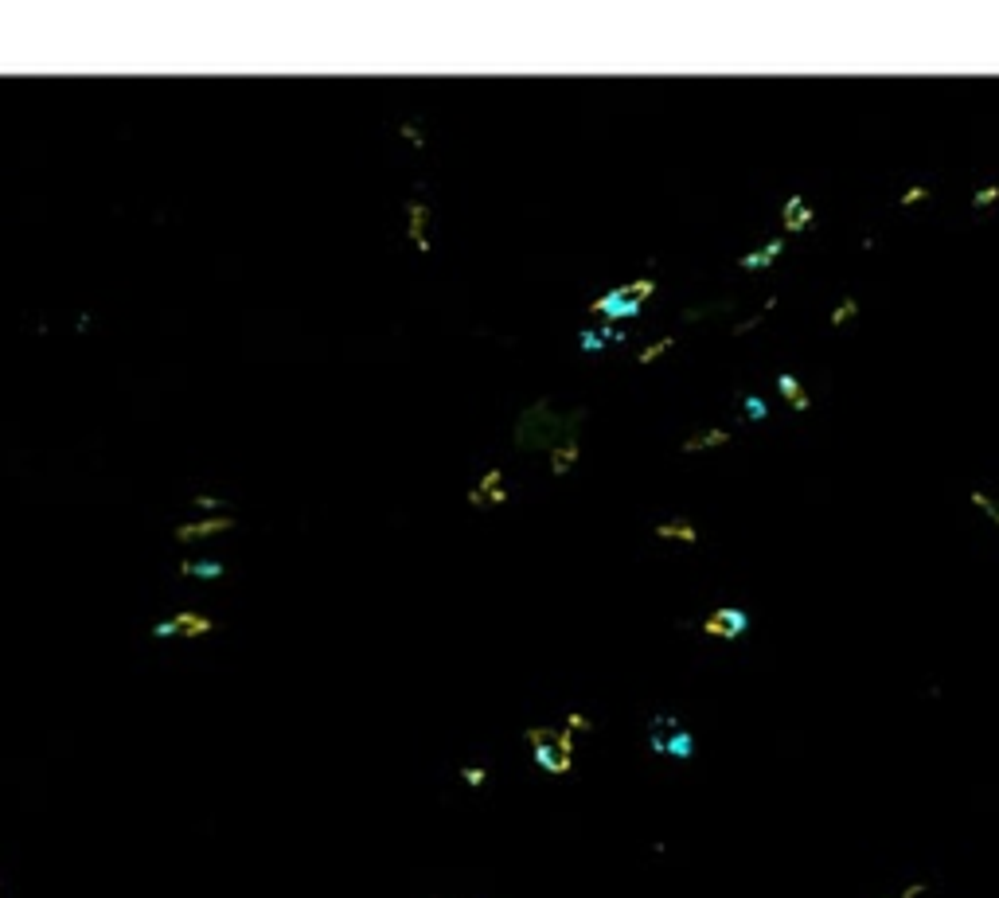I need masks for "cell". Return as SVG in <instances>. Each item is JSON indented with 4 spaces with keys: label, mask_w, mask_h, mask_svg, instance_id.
Masks as SVG:
<instances>
[{
    "label": "cell",
    "mask_w": 999,
    "mask_h": 898,
    "mask_svg": "<svg viewBox=\"0 0 999 898\" xmlns=\"http://www.w3.org/2000/svg\"><path fill=\"white\" fill-rule=\"evenodd\" d=\"M191 500H196V508H203L207 516H223V512H227V500L215 496V493H196Z\"/></svg>",
    "instance_id": "25"
},
{
    "label": "cell",
    "mask_w": 999,
    "mask_h": 898,
    "mask_svg": "<svg viewBox=\"0 0 999 898\" xmlns=\"http://www.w3.org/2000/svg\"><path fill=\"white\" fill-rule=\"evenodd\" d=\"M999 199V184H984L980 191H976L972 196V211H984V208H992V203Z\"/></svg>",
    "instance_id": "28"
},
{
    "label": "cell",
    "mask_w": 999,
    "mask_h": 898,
    "mask_svg": "<svg viewBox=\"0 0 999 898\" xmlns=\"http://www.w3.org/2000/svg\"><path fill=\"white\" fill-rule=\"evenodd\" d=\"M855 317H859V297H843V301L828 313V328H843L847 320H855Z\"/></svg>",
    "instance_id": "21"
},
{
    "label": "cell",
    "mask_w": 999,
    "mask_h": 898,
    "mask_svg": "<svg viewBox=\"0 0 999 898\" xmlns=\"http://www.w3.org/2000/svg\"><path fill=\"white\" fill-rule=\"evenodd\" d=\"M566 731H571V734H578V731L589 734V731H594V723H589L582 711H571V715H566Z\"/></svg>",
    "instance_id": "29"
},
{
    "label": "cell",
    "mask_w": 999,
    "mask_h": 898,
    "mask_svg": "<svg viewBox=\"0 0 999 898\" xmlns=\"http://www.w3.org/2000/svg\"><path fill=\"white\" fill-rule=\"evenodd\" d=\"M180 574H184V579H196V582H219L223 574H227V566L215 563V559H188V563H180Z\"/></svg>",
    "instance_id": "17"
},
{
    "label": "cell",
    "mask_w": 999,
    "mask_h": 898,
    "mask_svg": "<svg viewBox=\"0 0 999 898\" xmlns=\"http://www.w3.org/2000/svg\"><path fill=\"white\" fill-rule=\"evenodd\" d=\"M234 528V516L223 512V516H203V520H184L176 523V543H199V539H211V536H223V531Z\"/></svg>",
    "instance_id": "7"
},
{
    "label": "cell",
    "mask_w": 999,
    "mask_h": 898,
    "mask_svg": "<svg viewBox=\"0 0 999 898\" xmlns=\"http://www.w3.org/2000/svg\"><path fill=\"white\" fill-rule=\"evenodd\" d=\"M399 137H402V141H411L414 148H426V130H422L418 122H402V125H399Z\"/></svg>",
    "instance_id": "27"
},
{
    "label": "cell",
    "mask_w": 999,
    "mask_h": 898,
    "mask_svg": "<svg viewBox=\"0 0 999 898\" xmlns=\"http://www.w3.org/2000/svg\"><path fill=\"white\" fill-rule=\"evenodd\" d=\"M781 254H785V239H769L766 247H758V250H749V254H738L734 266H738V270H746V274H758V270H769V266L777 262Z\"/></svg>",
    "instance_id": "13"
},
{
    "label": "cell",
    "mask_w": 999,
    "mask_h": 898,
    "mask_svg": "<svg viewBox=\"0 0 999 898\" xmlns=\"http://www.w3.org/2000/svg\"><path fill=\"white\" fill-rule=\"evenodd\" d=\"M629 333L625 328H617V325H605V320H601L597 328H582V333H578V348L586 352V356H597V352H605L609 344H621V340H625Z\"/></svg>",
    "instance_id": "10"
},
{
    "label": "cell",
    "mask_w": 999,
    "mask_h": 898,
    "mask_svg": "<svg viewBox=\"0 0 999 898\" xmlns=\"http://www.w3.org/2000/svg\"><path fill=\"white\" fill-rule=\"evenodd\" d=\"M746 629H749V614L742 606H718L703 617V637H715V640H738L746 637Z\"/></svg>",
    "instance_id": "4"
},
{
    "label": "cell",
    "mask_w": 999,
    "mask_h": 898,
    "mask_svg": "<svg viewBox=\"0 0 999 898\" xmlns=\"http://www.w3.org/2000/svg\"><path fill=\"white\" fill-rule=\"evenodd\" d=\"M742 406H746V419L749 422H766L769 419V402L761 399V394H746Z\"/></svg>",
    "instance_id": "24"
},
{
    "label": "cell",
    "mask_w": 999,
    "mask_h": 898,
    "mask_svg": "<svg viewBox=\"0 0 999 898\" xmlns=\"http://www.w3.org/2000/svg\"><path fill=\"white\" fill-rule=\"evenodd\" d=\"M664 758H675V762H691L695 758V734L687 731V726H680V731L668 739V746H664Z\"/></svg>",
    "instance_id": "18"
},
{
    "label": "cell",
    "mask_w": 999,
    "mask_h": 898,
    "mask_svg": "<svg viewBox=\"0 0 999 898\" xmlns=\"http://www.w3.org/2000/svg\"><path fill=\"white\" fill-rule=\"evenodd\" d=\"M773 309H777V297H766V305H761V309H758V313H754V317H746V320H738V325H734V336H746V333H749V328H758V325H766V317L773 313Z\"/></svg>",
    "instance_id": "23"
},
{
    "label": "cell",
    "mask_w": 999,
    "mask_h": 898,
    "mask_svg": "<svg viewBox=\"0 0 999 898\" xmlns=\"http://www.w3.org/2000/svg\"><path fill=\"white\" fill-rule=\"evenodd\" d=\"M715 313H734V297H718V301H703V305H687L683 320H703Z\"/></svg>",
    "instance_id": "19"
},
{
    "label": "cell",
    "mask_w": 999,
    "mask_h": 898,
    "mask_svg": "<svg viewBox=\"0 0 999 898\" xmlns=\"http://www.w3.org/2000/svg\"><path fill=\"white\" fill-rule=\"evenodd\" d=\"M929 196H933V191H929L926 184H910V188L898 196V208H914V203H926Z\"/></svg>",
    "instance_id": "26"
},
{
    "label": "cell",
    "mask_w": 999,
    "mask_h": 898,
    "mask_svg": "<svg viewBox=\"0 0 999 898\" xmlns=\"http://www.w3.org/2000/svg\"><path fill=\"white\" fill-rule=\"evenodd\" d=\"M777 391H781V399H785L792 411H812V394L804 391V383H800L797 376L781 371V376H777Z\"/></svg>",
    "instance_id": "16"
},
{
    "label": "cell",
    "mask_w": 999,
    "mask_h": 898,
    "mask_svg": "<svg viewBox=\"0 0 999 898\" xmlns=\"http://www.w3.org/2000/svg\"><path fill=\"white\" fill-rule=\"evenodd\" d=\"M429 227H434V208L426 199H411L406 203V239L414 242L418 254H429L434 242H429Z\"/></svg>",
    "instance_id": "5"
},
{
    "label": "cell",
    "mask_w": 999,
    "mask_h": 898,
    "mask_svg": "<svg viewBox=\"0 0 999 898\" xmlns=\"http://www.w3.org/2000/svg\"><path fill=\"white\" fill-rule=\"evenodd\" d=\"M734 442V430L730 426H707V430H695L680 442V453H703V449H718Z\"/></svg>",
    "instance_id": "11"
},
{
    "label": "cell",
    "mask_w": 999,
    "mask_h": 898,
    "mask_svg": "<svg viewBox=\"0 0 999 898\" xmlns=\"http://www.w3.org/2000/svg\"><path fill=\"white\" fill-rule=\"evenodd\" d=\"M816 223V211L809 208V199L800 196V191H792V196L781 203V227H785L789 234H800V231H812Z\"/></svg>",
    "instance_id": "9"
},
{
    "label": "cell",
    "mask_w": 999,
    "mask_h": 898,
    "mask_svg": "<svg viewBox=\"0 0 999 898\" xmlns=\"http://www.w3.org/2000/svg\"><path fill=\"white\" fill-rule=\"evenodd\" d=\"M969 500H972V508H976V512H984V516L999 528V500H995L992 493H984V488H972Z\"/></svg>",
    "instance_id": "22"
},
{
    "label": "cell",
    "mask_w": 999,
    "mask_h": 898,
    "mask_svg": "<svg viewBox=\"0 0 999 898\" xmlns=\"http://www.w3.org/2000/svg\"><path fill=\"white\" fill-rule=\"evenodd\" d=\"M652 536L664 539V543H687V547H695V543L703 539V531L695 528L691 520H660L656 528H652Z\"/></svg>",
    "instance_id": "14"
},
{
    "label": "cell",
    "mask_w": 999,
    "mask_h": 898,
    "mask_svg": "<svg viewBox=\"0 0 999 898\" xmlns=\"http://www.w3.org/2000/svg\"><path fill=\"white\" fill-rule=\"evenodd\" d=\"M586 419H589L586 406H578V411H571V414H558V411H551L546 399H535L528 411L520 414V422H515V445L520 449H551L558 437H571Z\"/></svg>",
    "instance_id": "1"
},
{
    "label": "cell",
    "mask_w": 999,
    "mask_h": 898,
    "mask_svg": "<svg viewBox=\"0 0 999 898\" xmlns=\"http://www.w3.org/2000/svg\"><path fill=\"white\" fill-rule=\"evenodd\" d=\"M461 777H465L472 789H480V785L488 782V769H485V766H465V769H461Z\"/></svg>",
    "instance_id": "30"
},
{
    "label": "cell",
    "mask_w": 999,
    "mask_h": 898,
    "mask_svg": "<svg viewBox=\"0 0 999 898\" xmlns=\"http://www.w3.org/2000/svg\"><path fill=\"white\" fill-rule=\"evenodd\" d=\"M672 348H675V340H672V336H660V340H652V344H644V348L637 352V363H640V368H648V363H656L660 356H668Z\"/></svg>",
    "instance_id": "20"
},
{
    "label": "cell",
    "mask_w": 999,
    "mask_h": 898,
    "mask_svg": "<svg viewBox=\"0 0 999 898\" xmlns=\"http://www.w3.org/2000/svg\"><path fill=\"white\" fill-rule=\"evenodd\" d=\"M523 739L531 742V758L535 766L546 769V774H571L574 769V734L571 731H555V726H528Z\"/></svg>",
    "instance_id": "3"
},
{
    "label": "cell",
    "mask_w": 999,
    "mask_h": 898,
    "mask_svg": "<svg viewBox=\"0 0 999 898\" xmlns=\"http://www.w3.org/2000/svg\"><path fill=\"white\" fill-rule=\"evenodd\" d=\"M469 504L472 508H500L508 504V485H504V469H488L480 477V485L469 488Z\"/></svg>",
    "instance_id": "8"
},
{
    "label": "cell",
    "mask_w": 999,
    "mask_h": 898,
    "mask_svg": "<svg viewBox=\"0 0 999 898\" xmlns=\"http://www.w3.org/2000/svg\"><path fill=\"white\" fill-rule=\"evenodd\" d=\"M680 726H683V723L675 719L672 711H656V715L648 719V750L664 758V746H668V739H672L675 731H680Z\"/></svg>",
    "instance_id": "15"
},
{
    "label": "cell",
    "mask_w": 999,
    "mask_h": 898,
    "mask_svg": "<svg viewBox=\"0 0 999 898\" xmlns=\"http://www.w3.org/2000/svg\"><path fill=\"white\" fill-rule=\"evenodd\" d=\"M578 457H582V442H578V434L558 437V442L546 449V462H551V473H555V477H566V473H571V469L578 465Z\"/></svg>",
    "instance_id": "12"
},
{
    "label": "cell",
    "mask_w": 999,
    "mask_h": 898,
    "mask_svg": "<svg viewBox=\"0 0 999 898\" xmlns=\"http://www.w3.org/2000/svg\"><path fill=\"white\" fill-rule=\"evenodd\" d=\"M211 629H215L211 617L184 609V614H172L168 622H157V625H153V637H207Z\"/></svg>",
    "instance_id": "6"
},
{
    "label": "cell",
    "mask_w": 999,
    "mask_h": 898,
    "mask_svg": "<svg viewBox=\"0 0 999 898\" xmlns=\"http://www.w3.org/2000/svg\"><path fill=\"white\" fill-rule=\"evenodd\" d=\"M652 293H656V282H652V277H637V282H629V285H614L609 293H601V297L589 301V317H601L605 325L632 320Z\"/></svg>",
    "instance_id": "2"
}]
</instances>
